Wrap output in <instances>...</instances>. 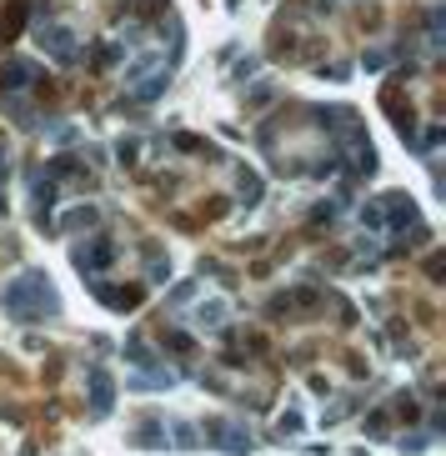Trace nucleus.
I'll use <instances>...</instances> for the list:
<instances>
[{
    "label": "nucleus",
    "instance_id": "3",
    "mask_svg": "<svg viewBox=\"0 0 446 456\" xmlns=\"http://www.w3.org/2000/svg\"><path fill=\"white\" fill-rule=\"evenodd\" d=\"M40 45L55 55V61H71V55H76V40H71V30H61V25H40Z\"/></svg>",
    "mask_w": 446,
    "mask_h": 456
},
{
    "label": "nucleus",
    "instance_id": "6",
    "mask_svg": "<svg viewBox=\"0 0 446 456\" xmlns=\"http://www.w3.org/2000/svg\"><path fill=\"white\" fill-rule=\"evenodd\" d=\"M126 356H131L141 371H146V366H160V361H155V351L146 346V341H126Z\"/></svg>",
    "mask_w": 446,
    "mask_h": 456
},
{
    "label": "nucleus",
    "instance_id": "1",
    "mask_svg": "<svg viewBox=\"0 0 446 456\" xmlns=\"http://www.w3.org/2000/svg\"><path fill=\"white\" fill-rule=\"evenodd\" d=\"M6 316L16 321H40V316H55V291L40 271H25L6 286Z\"/></svg>",
    "mask_w": 446,
    "mask_h": 456
},
{
    "label": "nucleus",
    "instance_id": "7",
    "mask_svg": "<svg viewBox=\"0 0 446 456\" xmlns=\"http://www.w3.org/2000/svg\"><path fill=\"white\" fill-rule=\"evenodd\" d=\"M196 321H201V326H206V331H216V326H221V321H226V306H221V301H206V306H201V311H196Z\"/></svg>",
    "mask_w": 446,
    "mask_h": 456
},
{
    "label": "nucleus",
    "instance_id": "5",
    "mask_svg": "<svg viewBox=\"0 0 446 456\" xmlns=\"http://www.w3.org/2000/svg\"><path fill=\"white\" fill-rule=\"evenodd\" d=\"M110 256H116V251H110V241H105V236L76 251V261H81V271H105V266H110Z\"/></svg>",
    "mask_w": 446,
    "mask_h": 456
},
{
    "label": "nucleus",
    "instance_id": "2",
    "mask_svg": "<svg viewBox=\"0 0 446 456\" xmlns=\"http://www.w3.org/2000/svg\"><path fill=\"white\" fill-rule=\"evenodd\" d=\"M206 441L211 446H226V451H251V431L231 426V421H206Z\"/></svg>",
    "mask_w": 446,
    "mask_h": 456
},
{
    "label": "nucleus",
    "instance_id": "9",
    "mask_svg": "<svg viewBox=\"0 0 446 456\" xmlns=\"http://www.w3.org/2000/svg\"><path fill=\"white\" fill-rule=\"evenodd\" d=\"M160 441H165L160 431H136V446H160Z\"/></svg>",
    "mask_w": 446,
    "mask_h": 456
},
{
    "label": "nucleus",
    "instance_id": "4",
    "mask_svg": "<svg viewBox=\"0 0 446 456\" xmlns=\"http://www.w3.org/2000/svg\"><path fill=\"white\" fill-rule=\"evenodd\" d=\"M110 396H116V386H110V376L95 366L90 371V416H105L110 411Z\"/></svg>",
    "mask_w": 446,
    "mask_h": 456
},
{
    "label": "nucleus",
    "instance_id": "8",
    "mask_svg": "<svg viewBox=\"0 0 446 456\" xmlns=\"http://www.w3.org/2000/svg\"><path fill=\"white\" fill-rule=\"evenodd\" d=\"M95 221V211L90 206H76V211H66V226H90Z\"/></svg>",
    "mask_w": 446,
    "mask_h": 456
}]
</instances>
